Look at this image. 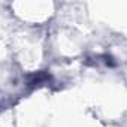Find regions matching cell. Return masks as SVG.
Returning <instances> with one entry per match:
<instances>
[{"label":"cell","instance_id":"cell-1","mask_svg":"<svg viewBox=\"0 0 127 127\" xmlns=\"http://www.w3.org/2000/svg\"><path fill=\"white\" fill-rule=\"evenodd\" d=\"M46 79H48V75H46V73H43V72H37L36 75L32 76L30 84H33V85H39L40 82H43V81H46Z\"/></svg>","mask_w":127,"mask_h":127}]
</instances>
